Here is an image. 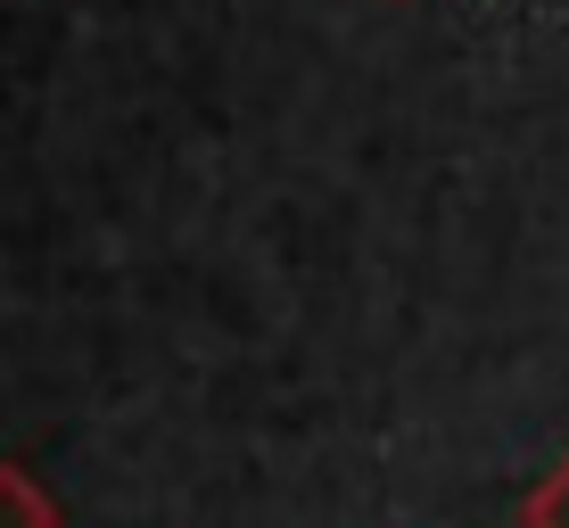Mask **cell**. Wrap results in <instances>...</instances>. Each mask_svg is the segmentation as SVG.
<instances>
[{"mask_svg": "<svg viewBox=\"0 0 569 528\" xmlns=\"http://www.w3.org/2000/svg\"><path fill=\"white\" fill-rule=\"evenodd\" d=\"M0 528H58L50 496L33 487V471H17V462H0Z\"/></svg>", "mask_w": 569, "mask_h": 528, "instance_id": "cell-1", "label": "cell"}, {"mask_svg": "<svg viewBox=\"0 0 569 528\" xmlns=\"http://www.w3.org/2000/svg\"><path fill=\"white\" fill-rule=\"evenodd\" d=\"M528 528H569V462L528 496Z\"/></svg>", "mask_w": 569, "mask_h": 528, "instance_id": "cell-2", "label": "cell"}]
</instances>
